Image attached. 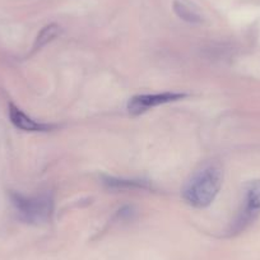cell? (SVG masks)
I'll list each match as a JSON object with an SVG mask.
<instances>
[{
	"label": "cell",
	"instance_id": "3957f363",
	"mask_svg": "<svg viewBox=\"0 0 260 260\" xmlns=\"http://www.w3.org/2000/svg\"><path fill=\"white\" fill-rule=\"evenodd\" d=\"M186 93H180V92H162V93L153 94H138L129 100L127 102V111L130 115L137 116L147 112L148 110L154 109L161 105L170 104V102H176L185 99Z\"/></svg>",
	"mask_w": 260,
	"mask_h": 260
},
{
	"label": "cell",
	"instance_id": "7a4b0ae2",
	"mask_svg": "<svg viewBox=\"0 0 260 260\" xmlns=\"http://www.w3.org/2000/svg\"><path fill=\"white\" fill-rule=\"evenodd\" d=\"M11 202L18 218L26 223H46L51 219L54 198L50 192H44L35 197L11 192Z\"/></svg>",
	"mask_w": 260,
	"mask_h": 260
},
{
	"label": "cell",
	"instance_id": "52a82bcc",
	"mask_svg": "<svg viewBox=\"0 0 260 260\" xmlns=\"http://www.w3.org/2000/svg\"><path fill=\"white\" fill-rule=\"evenodd\" d=\"M60 34V26H57L56 23H51L45 26L44 28L40 31V34L37 35L36 41H35L34 49L35 50H40L41 47H44L45 45L49 44L50 41L55 39V37L59 36Z\"/></svg>",
	"mask_w": 260,
	"mask_h": 260
},
{
	"label": "cell",
	"instance_id": "6da1fadb",
	"mask_svg": "<svg viewBox=\"0 0 260 260\" xmlns=\"http://www.w3.org/2000/svg\"><path fill=\"white\" fill-rule=\"evenodd\" d=\"M223 180L222 167L216 162L203 165L182 187V198L194 208L211 206L219 192Z\"/></svg>",
	"mask_w": 260,
	"mask_h": 260
},
{
	"label": "cell",
	"instance_id": "8992f818",
	"mask_svg": "<svg viewBox=\"0 0 260 260\" xmlns=\"http://www.w3.org/2000/svg\"><path fill=\"white\" fill-rule=\"evenodd\" d=\"M102 184L110 190H137L151 189V185L144 180H130L114 176H102Z\"/></svg>",
	"mask_w": 260,
	"mask_h": 260
},
{
	"label": "cell",
	"instance_id": "5b68a950",
	"mask_svg": "<svg viewBox=\"0 0 260 260\" xmlns=\"http://www.w3.org/2000/svg\"><path fill=\"white\" fill-rule=\"evenodd\" d=\"M242 211L259 216L260 214V180H254L246 185Z\"/></svg>",
	"mask_w": 260,
	"mask_h": 260
},
{
	"label": "cell",
	"instance_id": "277c9868",
	"mask_svg": "<svg viewBox=\"0 0 260 260\" xmlns=\"http://www.w3.org/2000/svg\"><path fill=\"white\" fill-rule=\"evenodd\" d=\"M9 119L12 124L18 129L24 130V132H35V133H45L50 132L56 127L54 124H45V122H39L29 117L28 115L24 114L21 109L13 104H9Z\"/></svg>",
	"mask_w": 260,
	"mask_h": 260
},
{
	"label": "cell",
	"instance_id": "ba28073f",
	"mask_svg": "<svg viewBox=\"0 0 260 260\" xmlns=\"http://www.w3.org/2000/svg\"><path fill=\"white\" fill-rule=\"evenodd\" d=\"M174 11L177 14V17L189 22V23H201L202 22V17L197 12L192 11L190 7H187L186 4L181 3V2H175Z\"/></svg>",
	"mask_w": 260,
	"mask_h": 260
}]
</instances>
